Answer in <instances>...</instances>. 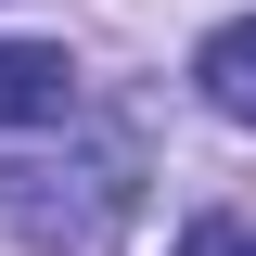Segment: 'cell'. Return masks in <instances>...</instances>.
<instances>
[{
  "label": "cell",
  "instance_id": "6da1fadb",
  "mask_svg": "<svg viewBox=\"0 0 256 256\" xmlns=\"http://www.w3.org/2000/svg\"><path fill=\"white\" fill-rule=\"evenodd\" d=\"M116 218H128V154H77V166L13 154L0 166V230H13L26 256H102Z\"/></svg>",
  "mask_w": 256,
  "mask_h": 256
},
{
  "label": "cell",
  "instance_id": "7a4b0ae2",
  "mask_svg": "<svg viewBox=\"0 0 256 256\" xmlns=\"http://www.w3.org/2000/svg\"><path fill=\"white\" fill-rule=\"evenodd\" d=\"M77 116V64L52 38H0V128H64Z\"/></svg>",
  "mask_w": 256,
  "mask_h": 256
},
{
  "label": "cell",
  "instance_id": "3957f363",
  "mask_svg": "<svg viewBox=\"0 0 256 256\" xmlns=\"http://www.w3.org/2000/svg\"><path fill=\"white\" fill-rule=\"evenodd\" d=\"M192 90H205V116L256 128V13H230V26H205V52H192Z\"/></svg>",
  "mask_w": 256,
  "mask_h": 256
},
{
  "label": "cell",
  "instance_id": "277c9868",
  "mask_svg": "<svg viewBox=\"0 0 256 256\" xmlns=\"http://www.w3.org/2000/svg\"><path fill=\"white\" fill-rule=\"evenodd\" d=\"M180 256H256V230H244V218H192V230H180Z\"/></svg>",
  "mask_w": 256,
  "mask_h": 256
}]
</instances>
